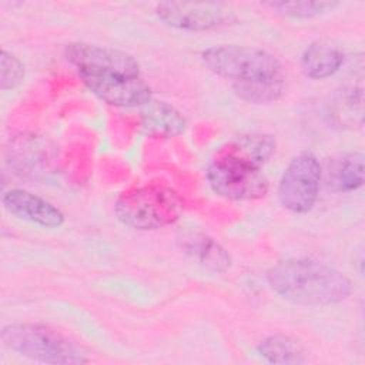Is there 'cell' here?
Segmentation results:
<instances>
[{
	"label": "cell",
	"mask_w": 365,
	"mask_h": 365,
	"mask_svg": "<svg viewBox=\"0 0 365 365\" xmlns=\"http://www.w3.org/2000/svg\"><path fill=\"white\" fill-rule=\"evenodd\" d=\"M64 57L77 70L83 84L110 106L143 107L151 100V88L130 53L76 41L64 47Z\"/></svg>",
	"instance_id": "6da1fadb"
},
{
	"label": "cell",
	"mask_w": 365,
	"mask_h": 365,
	"mask_svg": "<svg viewBox=\"0 0 365 365\" xmlns=\"http://www.w3.org/2000/svg\"><path fill=\"white\" fill-rule=\"evenodd\" d=\"M275 151V138L252 133L240 135L221 145L207 165L211 190L227 200H258L268 191L262 167Z\"/></svg>",
	"instance_id": "7a4b0ae2"
},
{
	"label": "cell",
	"mask_w": 365,
	"mask_h": 365,
	"mask_svg": "<svg viewBox=\"0 0 365 365\" xmlns=\"http://www.w3.org/2000/svg\"><path fill=\"white\" fill-rule=\"evenodd\" d=\"M269 288L282 299L304 307H328L352 294V281L341 271L311 258H287L267 271Z\"/></svg>",
	"instance_id": "3957f363"
},
{
	"label": "cell",
	"mask_w": 365,
	"mask_h": 365,
	"mask_svg": "<svg viewBox=\"0 0 365 365\" xmlns=\"http://www.w3.org/2000/svg\"><path fill=\"white\" fill-rule=\"evenodd\" d=\"M202 64L214 74L230 80L231 87L285 80L279 60L258 47L220 44L201 53Z\"/></svg>",
	"instance_id": "277c9868"
},
{
	"label": "cell",
	"mask_w": 365,
	"mask_h": 365,
	"mask_svg": "<svg viewBox=\"0 0 365 365\" xmlns=\"http://www.w3.org/2000/svg\"><path fill=\"white\" fill-rule=\"evenodd\" d=\"M117 218L127 227L141 231L174 224L182 211L175 190L165 184L148 182L123 191L114 204Z\"/></svg>",
	"instance_id": "5b68a950"
},
{
	"label": "cell",
	"mask_w": 365,
	"mask_h": 365,
	"mask_svg": "<svg viewBox=\"0 0 365 365\" xmlns=\"http://www.w3.org/2000/svg\"><path fill=\"white\" fill-rule=\"evenodd\" d=\"M0 338L13 352L36 362L78 365L88 362L87 354L60 332L33 322H14L1 328Z\"/></svg>",
	"instance_id": "8992f818"
},
{
	"label": "cell",
	"mask_w": 365,
	"mask_h": 365,
	"mask_svg": "<svg viewBox=\"0 0 365 365\" xmlns=\"http://www.w3.org/2000/svg\"><path fill=\"white\" fill-rule=\"evenodd\" d=\"M322 181V165L315 154L302 151L285 167L278 182L279 204L294 212L305 214L317 202Z\"/></svg>",
	"instance_id": "52a82bcc"
},
{
	"label": "cell",
	"mask_w": 365,
	"mask_h": 365,
	"mask_svg": "<svg viewBox=\"0 0 365 365\" xmlns=\"http://www.w3.org/2000/svg\"><path fill=\"white\" fill-rule=\"evenodd\" d=\"M155 16L164 24L185 31L212 30L237 20L234 11L222 3L163 1L155 6Z\"/></svg>",
	"instance_id": "ba28073f"
},
{
	"label": "cell",
	"mask_w": 365,
	"mask_h": 365,
	"mask_svg": "<svg viewBox=\"0 0 365 365\" xmlns=\"http://www.w3.org/2000/svg\"><path fill=\"white\" fill-rule=\"evenodd\" d=\"M1 202L6 211L19 220L44 228H58L64 224V214L60 208L27 190L10 188L3 194Z\"/></svg>",
	"instance_id": "9c48e42d"
},
{
	"label": "cell",
	"mask_w": 365,
	"mask_h": 365,
	"mask_svg": "<svg viewBox=\"0 0 365 365\" xmlns=\"http://www.w3.org/2000/svg\"><path fill=\"white\" fill-rule=\"evenodd\" d=\"M345 63V51L334 40L319 38L312 41L301 54L302 73L312 80H324L334 76Z\"/></svg>",
	"instance_id": "30bf717a"
},
{
	"label": "cell",
	"mask_w": 365,
	"mask_h": 365,
	"mask_svg": "<svg viewBox=\"0 0 365 365\" xmlns=\"http://www.w3.org/2000/svg\"><path fill=\"white\" fill-rule=\"evenodd\" d=\"M365 174V157L359 151L345 153L328 161L322 177L328 190L334 192H351L362 187Z\"/></svg>",
	"instance_id": "8fae6325"
},
{
	"label": "cell",
	"mask_w": 365,
	"mask_h": 365,
	"mask_svg": "<svg viewBox=\"0 0 365 365\" xmlns=\"http://www.w3.org/2000/svg\"><path fill=\"white\" fill-rule=\"evenodd\" d=\"M178 241L181 250L205 269L211 272H225L230 269V254L210 235L201 231H188Z\"/></svg>",
	"instance_id": "7c38bea8"
},
{
	"label": "cell",
	"mask_w": 365,
	"mask_h": 365,
	"mask_svg": "<svg viewBox=\"0 0 365 365\" xmlns=\"http://www.w3.org/2000/svg\"><path fill=\"white\" fill-rule=\"evenodd\" d=\"M141 125L147 135L168 138L184 133L187 123L171 104L151 98L141 108Z\"/></svg>",
	"instance_id": "4fadbf2b"
},
{
	"label": "cell",
	"mask_w": 365,
	"mask_h": 365,
	"mask_svg": "<svg viewBox=\"0 0 365 365\" xmlns=\"http://www.w3.org/2000/svg\"><path fill=\"white\" fill-rule=\"evenodd\" d=\"M257 354L271 364L299 365L307 362V352L299 342L291 336L275 334L264 338L255 348Z\"/></svg>",
	"instance_id": "5bb4252c"
},
{
	"label": "cell",
	"mask_w": 365,
	"mask_h": 365,
	"mask_svg": "<svg viewBox=\"0 0 365 365\" xmlns=\"http://www.w3.org/2000/svg\"><path fill=\"white\" fill-rule=\"evenodd\" d=\"M268 7L275 10L277 13L291 17V19H314L322 16L328 11H332L339 6V1L321 0V1H269Z\"/></svg>",
	"instance_id": "9a60e30c"
},
{
	"label": "cell",
	"mask_w": 365,
	"mask_h": 365,
	"mask_svg": "<svg viewBox=\"0 0 365 365\" xmlns=\"http://www.w3.org/2000/svg\"><path fill=\"white\" fill-rule=\"evenodd\" d=\"M24 64L19 57L3 48L0 53V88L3 91L13 90L24 81Z\"/></svg>",
	"instance_id": "2e32d148"
}]
</instances>
